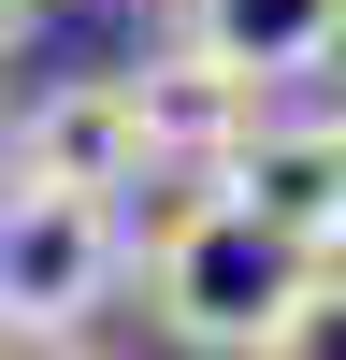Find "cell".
I'll use <instances>...</instances> for the list:
<instances>
[{"label": "cell", "mask_w": 346, "mask_h": 360, "mask_svg": "<svg viewBox=\"0 0 346 360\" xmlns=\"http://www.w3.org/2000/svg\"><path fill=\"white\" fill-rule=\"evenodd\" d=\"M317 144H332V202H346V101H332V115H317Z\"/></svg>", "instance_id": "obj_9"}, {"label": "cell", "mask_w": 346, "mask_h": 360, "mask_svg": "<svg viewBox=\"0 0 346 360\" xmlns=\"http://www.w3.org/2000/svg\"><path fill=\"white\" fill-rule=\"evenodd\" d=\"M130 288V202H86V188H0V317L29 346L86 332V317Z\"/></svg>", "instance_id": "obj_2"}, {"label": "cell", "mask_w": 346, "mask_h": 360, "mask_svg": "<svg viewBox=\"0 0 346 360\" xmlns=\"http://www.w3.org/2000/svg\"><path fill=\"white\" fill-rule=\"evenodd\" d=\"M231 188H245L303 259H346V202H332V144H317V115H260V130L231 144Z\"/></svg>", "instance_id": "obj_6"}, {"label": "cell", "mask_w": 346, "mask_h": 360, "mask_svg": "<svg viewBox=\"0 0 346 360\" xmlns=\"http://www.w3.org/2000/svg\"><path fill=\"white\" fill-rule=\"evenodd\" d=\"M29 360H115V346H86V332H58V346H29Z\"/></svg>", "instance_id": "obj_10"}, {"label": "cell", "mask_w": 346, "mask_h": 360, "mask_svg": "<svg viewBox=\"0 0 346 360\" xmlns=\"http://www.w3.org/2000/svg\"><path fill=\"white\" fill-rule=\"evenodd\" d=\"M130 115H144V173H231V144L274 115V86H245L231 58H202V44H144L130 58Z\"/></svg>", "instance_id": "obj_4"}, {"label": "cell", "mask_w": 346, "mask_h": 360, "mask_svg": "<svg viewBox=\"0 0 346 360\" xmlns=\"http://www.w3.org/2000/svg\"><path fill=\"white\" fill-rule=\"evenodd\" d=\"M260 360H346V259H303V288L260 332Z\"/></svg>", "instance_id": "obj_7"}, {"label": "cell", "mask_w": 346, "mask_h": 360, "mask_svg": "<svg viewBox=\"0 0 346 360\" xmlns=\"http://www.w3.org/2000/svg\"><path fill=\"white\" fill-rule=\"evenodd\" d=\"M130 274H144L159 346H188V360H260V332H274L288 288H303V245H288L231 173H173V202L144 217Z\"/></svg>", "instance_id": "obj_1"}, {"label": "cell", "mask_w": 346, "mask_h": 360, "mask_svg": "<svg viewBox=\"0 0 346 360\" xmlns=\"http://www.w3.org/2000/svg\"><path fill=\"white\" fill-rule=\"evenodd\" d=\"M159 29L231 58L245 86H303V72L346 58V0H159Z\"/></svg>", "instance_id": "obj_5"}, {"label": "cell", "mask_w": 346, "mask_h": 360, "mask_svg": "<svg viewBox=\"0 0 346 360\" xmlns=\"http://www.w3.org/2000/svg\"><path fill=\"white\" fill-rule=\"evenodd\" d=\"M44 15H58V0H0V86L29 72V44H44Z\"/></svg>", "instance_id": "obj_8"}, {"label": "cell", "mask_w": 346, "mask_h": 360, "mask_svg": "<svg viewBox=\"0 0 346 360\" xmlns=\"http://www.w3.org/2000/svg\"><path fill=\"white\" fill-rule=\"evenodd\" d=\"M0 360H29V332H15V317H0Z\"/></svg>", "instance_id": "obj_11"}, {"label": "cell", "mask_w": 346, "mask_h": 360, "mask_svg": "<svg viewBox=\"0 0 346 360\" xmlns=\"http://www.w3.org/2000/svg\"><path fill=\"white\" fill-rule=\"evenodd\" d=\"M0 188H86V202H130L144 188V115L130 72H58L0 115Z\"/></svg>", "instance_id": "obj_3"}]
</instances>
